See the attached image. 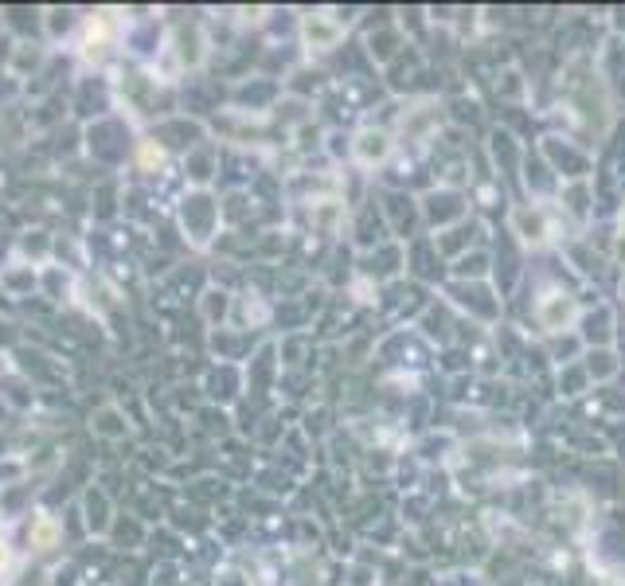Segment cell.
<instances>
[{"label":"cell","instance_id":"3","mask_svg":"<svg viewBox=\"0 0 625 586\" xmlns=\"http://www.w3.org/2000/svg\"><path fill=\"white\" fill-rule=\"evenodd\" d=\"M360 160H364V165H375V160H384L387 153H391V137L384 134V129H379V134H364L360 137Z\"/></svg>","mask_w":625,"mask_h":586},{"label":"cell","instance_id":"1","mask_svg":"<svg viewBox=\"0 0 625 586\" xmlns=\"http://www.w3.org/2000/svg\"><path fill=\"white\" fill-rule=\"evenodd\" d=\"M575 297L571 293H562V290H552L539 297L536 305V325L544 333H562V329H571V320H575Z\"/></svg>","mask_w":625,"mask_h":586},{"label":"cell","instance_id":"2","mask_svg":"<svg viewBox=\"0 0 625 586\" xmlns=\"http://www.w3.org/2000/svg\"><path fill=\"white\" fill-rule=\"evenodd\" d=\"M512 223H516V235H520V239L532 243V247H539V243L552 239V227H547V219H544V212H539V204H532V207H516Z\"/></svg>","mask_w":625,"mask_h":586}]
</instances>
